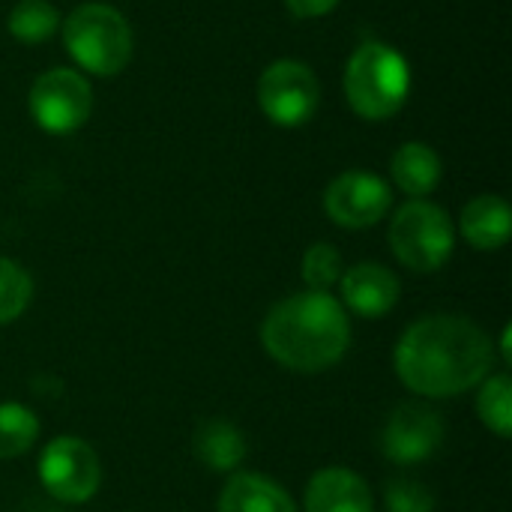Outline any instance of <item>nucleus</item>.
Masks as SVG:
<instances>
[{"label":"nucleus","instance_id":"obj_1","mask_svg":"<svg viewBox=\"0 0 512 512\" xmlns=\"http://www.w3.org/2000/svg\"><path fill=\"white\" fill-rule=\"evenodd\" d=\"M495 351L489 336L462 315H429L396 345L399 381L429 399H453L489 378Z\"/></svg>","mask_w":512,"mask_h":512},{"label":"nucleus","instance_id":"obj_2","mask_svg":"<svg viewBox=\"0 0 512 512\" xmlns=\"http://www.w3.org/2000/svg\"><path fill=\"white\" fill-rule=\"evenodd\" d=\"M264 351L291 372H321L342 360L351 342L345 306L327 291H306L276 303L261 327Z\"/></svg>","mask_w":512,"mask_h":512},{"label":"nucleus","instance_id":"obj_3","mask_svg":"<svg viewBox=\"0 0 512 512\" xmlns=\"http://www.w3.org/2000/svg\"><path fill=\"white\" fill-rule=\"evenodd\" d=\"M411 93V69L387 42H363L345 66V96L363 120H387L399 114Z\"/></svg>","mask_w":512,"mask_h":512},{"label":"nucleus","instance_id":"obj_4","mask_svg":"<svg viewBox=\"0 0 512 512\" xmlns=\"http://www.w3.org/2000/svg\"><path fill=\"white\" fill-rule=\"evenodd\" d=\"M63 45L93 75H117L132 60V27L108 3H84L63 21Z\"/></svg>","mask_w":512,"mask_h":512},{"label":"nucleus","instance_id":"obj_5","mask_svg":"<svg viewBox=\"0 0 512 512\" xmlns=\"http://www.w3.org/2000/svg\"><path fill=\"white\" fill-rule=\"evenodd\" d=\"M453 246L456 231L444 207L414 198L396 210L390 222V249L408 270L432 273L444 267L453 255Z\"/></svg>","mask_w":512,"mask_h":512},{"label":"nucleus","instance_id":"obj_6","mask_svg":"<svg viewBox=\"0 0 512 512\" xmlns=\"http://www.w3.org/2000/svg\"><path fill=\"white\" fill-rule=\"evenodd\" d=\"M27 105L39 129L51 135H69L87 123L93 108V90L81 72L57 66L33 81Z\"/></svg>","mask_w":512,"mask_h":512},{"label":"nucleus","instance_id":"obj_7","mask_svg":"<svg viewBox=\"0 0 512 512\" xmlns=\"http://www.w3.org/2000/svg\"><path fill=\"white\" fill-rule=\"evenodd\" d=\"M321 84L303 60H276L258 81V105L276 126H303L315 117Z\"/></svg>","mask_w":512,"mask_h":512},{"label":"nucleus","instance_id":"obj_8","mask_svg":"<svg viewBox=\"0 0 512 512\" xmlns=\"http://www.w3.org/2000/svg\"><path fill=\"white\" fill-rule=\"evenodd\" d=\"M39 480L51 498L63 504H84L102 483V465L87 441L63 435L42 450Z\"/></svg>","mask_w":512,"mask_h":512},{"label":"nucleus","instance_id":"obj_9","mask_svg":"<svg viewBox=\"0 0 512 512\" xmlns=\"http://www.w3.org/2000/svg\"><path fill=\"white\" fill-rule=\"evenodd\" d=\"M393 204V192L387 180L369 171H345L339 174L327 192H324V210L327 216L351 231L369 228L387 216Z\"/></svg>","mask_w":512,"mask_h":512},{"label":"nucleus","instance_id":"obj_10","mask_svg":"<svg viewBox=\"0 0 512 512\" xmlns=\"http://www.w3.org/2000/svg\"><path fill=\"white\" fill-rule=\"evenodd\" d=\"M444 441V423L441 417L417 402L399 405L381 435V450L390 462L399 465H417L429 459Z\"/></svg>","mask_w":512,"mask_h":512},{"label":"nucleus","instance_id":"obj_11","mask_svg":"<svg viewBox=\"0 0 512 512\" xmlns=\"http://www.w3.org/2000/svg\"><path fill=\"white\" fill-rule=\"evenodd\" d=\"M339 288L345 306L363 318H381L399 303V279L393 276V270L375 261H363L345 270Z\"/></svg>","mask_w":512,"mask_h":512},{"label":"nucleus","instance_id":"obj_12","mask_svg":"<svg viewBox=\"0 0 512 512\" xmlns=\"http://www.w3.org/2000/svg\"><path fill=\"white\" fill-rule=\"evenodd\" d=\"M306 512H372V492L354 471L324 468L306 486Z\"/></svg>","mask_w":512,"mask_h":512},{"label":"nucleus","instance_id":"obj_13","mask_svg":"<svg viewBox=\"0 0 512 512\" xmlns=\"http://www.w3.org/2000/svg\"><path fill=\"white\" fill-rule=\"evenodd\" d=\"M510 231V204L504 198L480 195V198L465 204V210H462V234L474 249H480V252L501 249L510 240Z\"/></svg>","mask_w":512,"mask_h":512},{"label":"nucleus","instance_id":"obj_14","mask_svg":"<svg viewBox=\"0 0 512 512\" xmlns=\"http://www.w3.org/2000/svg\"><path fill=\"white\" fill-rule=\"evenodd\" d=\"M219 512H297V507L279 483L261 474H237L219 495Z\"/></svg>","mask_w":512,"mask_h":512},{"label":"nucleus","instance_id":"obj_15","mask_svg":"<svg viewBox=\"0 0 512 512\" xmlns=\"http://www.w3.org/2000/svg\"><path fill=\"white\" fill-rule=\"evenodd\" d=\"M441 156L423 144V141H408L402 144L393 159H390V174H393V183L411 195V198H423L429 195L438 183H441Z\"/></svg>","mask_w":512,"mask_h":512},{"label":"nucleus","instance_id":"obj_16","mask_svg":"<svg viewBox=\"0 0 512 512\" xmlns=\"http://www.w3.org/2000/svg\"><path fill=\"white\" fill-rule=\"evenodd\" d=\"M195 456L210 471H234L246 459V438L225 420H207L195 432Z\"/></svg>","mask_w":512,"mask_h":512},{"label":"nucleus","instance_id":"obj_17","mask_svg":"<svg viewBox=\"0 0 512 512\" xmlns=\"http://www.w3.org/2000/svg\"><path fill=\"white\" fill-rule=\"evenodd\" d=\"M6 27L18 42L36 45V42H45L57 33L60 12L48 0H18L6 18Z\"/></svg>","mask_w":512,"mask_h":512},{"label":"nucleus","instance_id":"obj_18","mask_svg":"<svg viewBox=\"0 0 512 512\" xmlns=\"http://www.w3.org/2000/svg\"><path fill=\"white\" fill-rule=\"evenodd\" d=\"M36 438H39L36 414L18 402H3L0 405V462L27 453Z\"/></svg>","mask_w":512,"mask_h":512},{"label":"nucleus","instance_id":"obj_19","mask_svg":"<svg viewBox=\"0 0 512 512\" xmlns=\"http://www.w3.org/2000/svg\"><path fill=\"white\" fill-rule=\"evenodd\" d=\"M477 414L480 420L498 435L510 438L512 432V384L507 375L486 378L477 396Z\"/></svg>","mask_w":512,"mask_h":512},{"label":"nucleus","instance_id":"obj_20","mask_svg":"<svg viewBox=\"0 0 512 512\" xmlns=\"http://www.w3.org/2000/svg\"><path fill=\"white\" fill-rule=\"evenodd\" d=\"M33 297V282L27 270L9 258H0V327L15 321Z\"/></svg>","mask_w":512,"mask_h":512},{"label":"nucleus","instance_id":"obj_21","mask_svg":"<svg viewBox=\"0 0 512 512\" xmlns=\"http://www.w3.org/2000/svg\"><path fill=\"white\" fill-rule=\"evenodd\" d=\"M342 279V255L330 243H315L303 255V282L309 291H330Z\"/></svg>","mask_w":512,"mask_h":512},{"label":"nucleus","instance_id":"obj_22","mask_svg":"<svg viewBox=\"0 0 512 512\" xmlns=\"http://www.w3.org/2000/svg\"><path fill=\"white\" fill-rule=\"evenodd\" d=\"M387 512H432L435 498L423 483L414 480H393L384 495Z\"/></svg>","mask_w":512,"mask_h":512},{"label":"nucleus","instance_id":"obj_23","mask_svg":"<svg viewBox=\"0 0 512 512\" xmlns=\"http://www.w3.org/2000/svg\"><path fill=\"white\" fill-rule=\"evenodd\" d=\"M285 3H288L291 15H297V18H321L339 6V0H285Z\"/></svg>","mask_w":512,"mask_h":512},{"label":"nucleus","instance_id":"obj_24","mask_svg":"<svg viewBox=\"0 0 512 512\" xmlns=\"http://www.w3.org/2000/svg\"><path fill=\"white\" fill-rule=\"evenodd\" d=\"M501 351H504V360L510 363L512 360V348H510V327H504V336H501Z\"/></svg>","mask_w":512,"mask_h":512}]
</instances>
